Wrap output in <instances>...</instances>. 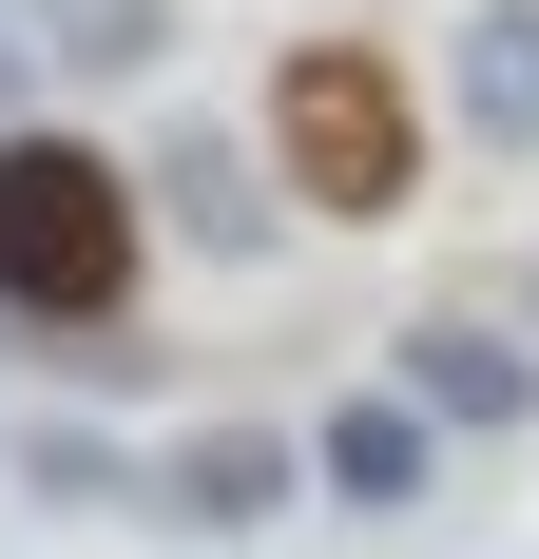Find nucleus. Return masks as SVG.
<instances>
[{
  "mask_svg": "<svg viewBox=\"0 0 539 559\" xmlns=\"http://www.w3.org/2000/svg\"><path fill=\"white\" fill-rule=\"evenodd\" d=\"M135 251H155V213H135V174L97 155V135H0V329L39 347H97L135 329Z\"/></svg>",
  "mask_w": 539,
  "mask_h": 559,
  "instance_id": "obj_1",
  "label": "nucleus"
},
{
  "mask_svg": "<svg viewBox=\"0 0 539 559\" xmlns=\"http://www.w3.org/2000/svg\"><path fill=\"white\" fill-rule=\"evenodd\" d=\"M270 193H309V213H347V231L424 193V116H405L385 39H309V58H270Z\"/></svg>",
  "mask_w": 539,
  "mask_h": 559,
  "instance_id": "obj_2",
  "label": "nucleus"
},
{
  "mask_svg": "<svg viewBox=\"0 0 539 559\" xmlns=\"http://www.w3.org/2000/svg\"><path fill=\"white\" fill-rule=\"evenodd\" d=\"M385 405H424V425L501 444V425H539V347L482 329V309H424V329H385Z\"/></svg>",
  "mask_w": 539,
  "mask_h": 559,
  "instance_id": "obj_3",
  "label": "nucleus"
},
{
  "mask_svg": "<svg viewBox=\"0 0 539 559\" xmlns=\"http://www.w3.org/2000/svg\"><path fill=\"white\" fill-rule=\"evenodd\" d=\"M270 502H309V444L289 425H193V444L135 463V521H193V540H251Z\"/></svg>",
  "mask_w": 539,
  "mask_h": 559,
  "instance_id": "obj_4",
  "label": "nucleus"
},
{
  "mask_svg": "<svg viewBox=\"0 0 539 559\" xmlns=\"http://www.w3.org/2000/svg\"><path fill=\"white\" fill-rule=\"evenodd\" d=\"M309 483H327V502H367V521H405V502H443V425H424V405H327V425H309Z\"/></svg>",
  "mask_w": 539,
  "mask_h": 559,
  "instance_id": "obj_5",
  "label": "nucleus"
},
{
  "mask_svg": "<svg viewBox=\"0 0 539 559\" xmlns=\"http://www.w3.org/2000/svg\"><path fill=\"white\" fill-rule=\"evenodd\" d=\"M443 97H463L482 155H539V0H482V20L443 39Z\"/></svg>",
  "mask_w": 539,
  "mask_h": 559,
  "instance_id": "obj_6",
  "label": "nucleus"
},
{
  "mask_svg": "<svg viewBox=\"0 0 539 559\" xmlns=\"http://www.w3.org/2000/svg\"><path fill=\"white\" fill-rule=\"evenodd\" d=\"M20 39H39V78H155V58H173V0H39Z\"/></svg>",
  "mask_w": 539,
  "mask_h": 559,
  "instance_id": "obj_7",
  "label": "nucleus"
},
{
  "mask_svg": "<svg viewBox=\"0 0 539 559\" xmlns=\"http://www.w3.org/2000/svg\"><path fill=\"white\" fill-rule=\"evenodd\" d=\"M155 193H173V231H193V251H270V193H251V155H231V135H173Z\"/></svg>",
  "mask_w": 539,
  "mask_h": 559,
  "instance_id": "obj_8",
  "label": "nucleus"
},
{
  "mask_svg": "<svg viewBox=\"0 0 539 559\" xmlns=\"http://www.w3.org/2000/svg\"><path fill=\"white\" fill-rule=\"evenodd\" d=\"M20 483L77 502V521H116V502H135V444H97V425H20Z\"/></svg>",
  "mask_w": 539,
  "mask_h": 559,
  "instance_id": "obj_9",
  "label": "nucleus"
},
{
  "mask_svg": "<svg viewBox=\"0 0 539 559\" xmlns=\"http://www.w3.org/2000/svg\"><path fill=\"white\" fill-rule=\"evenodd\" d=\"M20 97H39V39H20V0H0V135H20Z\"/></svg>",
  "mask_w": 539,
  "mask_h": 559,
  "instance_id": "obj_10",
  "label": "nucleus"
}]
</instances>
